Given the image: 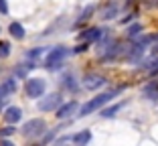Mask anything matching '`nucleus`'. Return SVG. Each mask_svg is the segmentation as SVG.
<instances>
[{"label": "nucleus", "mask_w": 158, "mask_h": 146, "mask_svg": "<svg viewBox=\"0 0 158 146\" xmlns=\"http://www.w3.org/2000/svg\"><path fill=\"white\" fill-rule=\"evenodd\" d=\"M124 87H126V85H120V87H116V90H110V91H103V94H98L95 98H91L89 102H85V104L81 106L79 116L83 118V116H89V114H93V112H102V110L106 108V106L110 104V102H112L118 94H122V91H124Z\"/></svg>", "instance_id": "1"}, {"label": "nucleus", "mask_w": 158, "mask_h": 146, "mask_svg": "<svg viewBox=\"0 0 158 146\" xmlns=\"http://www.w3.org/2000/svg\"><path fill=\"white\" fill-rule=\"evenodd\" d=\"M69 53H71V51H69L67 47H63V45H59V47L51 49V51L47 53V57H45V63H43V67H45V69H49V71L61 69Z\"/></svg>", "instance_id": "2"}, {"label": "nucleus", "mask_w": 158, "mask_h": 146, "mask_svg": "<svg viewBox=\"0 0 158 146\" xmlns=\"http://www.w3.org/2000/svg\"><path fill=\"white\" fill-rule=\"evenodd\" d=\"M47 91V81L41 79V77H28L24 81V95L31 99H41L45 98Z\"/></svg>", "instance_id": "3"}, {"label": "nucleus", "mask_w": 158, "mask_h": 146, "mask_svg": "<svg viewBox=\"0 0 158 146\" xmlns=\"http://www.w3.org/2000/svg\"><path fill=\"white\" fill-rule=\"evenodd\" d=\"M63 106V98L59 94H47L45 98H41L37 102V108L41 112H57Z\"/></svg>", "instance_id": "4"}, {"label": "nucleus", "mask_w": 158, "mask_h": 146, "mask_svg": "<svg viewBox=\"0 0 158 146\" xmlns=\"http://www.w3.org/2000/svg\"><path fill=\"white\" fill-rule=\"evenodd\" d=\"M23 134L24 136H43V134H47L45 120L43 118H33V120H28V122H24Z\"/></svg>", "instance_id": "5"}, {"label": "nucleus", "mask_w": 158, "mask_h": 146, "mask_svg": "<svg viewBox=\"0 0 158 146\" xmlns=\"http://www.w3.org/2000/svg\"><path fill=\"white\" fill-rule=\"evenodd\" d=\"M106 83H107V79L102 73H85V77H83V87L85 90H91V91L103 87Z\"/></svg>", "instance_id": "6"}, {"label": "nucleus", "mask_w": 158, "mask_h": 146, "mask_svg": "<svg viewBox=\"0 0 158 146\" xmlns=\"http://www.w3.org/2000/svg\"><path fill=\"white\" fill-rule=\"evenodd\" d=\"M106 33L107 31H103V28H99V27H91V28H85L83 33H79V41H85V43H98V41H102L103 37H106Z\"/></svg>", "instance_id": "7"}, {"label": "nucleus", "mask_w": 158, "mask_h": 146, "mask_svg": "<svg viewBox=\"0 0 158 146\" xmlns=\"http://www.w3.org/2000/svg\"><path fill=\"white\" fill-rule=\"evenodd\" d=\"M79 110H81V108H79V102H77V99H71V102H65V104L57 110L55 116H57L59 120H69L73 114L79 112Z\"/></svg>", "instance_id": "8"}, {"label": "nucleus", "mask_w": 158, "mask_h": 146, "mask_svg": "<svg viewBox=\"0 0 158 146\" xmlns=\"http://www.w3.org/2000/svg\"><path fill=\"white\" fill-rule=\"evenodd\" d=\"M2 118H4V122L8 124V126H14V124H19L20 120H23V110H20L19 106H8V108L4 110V114H2Z\"/></svg>", "instance_id": "9"}, {"label": "nucleus", "mask_w": 158, "mask_h": 146, "mask_svg": "<svg viewBox=\"0 0 158 146\" xmlns=\"http://www.w3.org/2000/svg\"><path fill=\"white\" fill-rule=\"evenodd\" d=\"M144 51H146V47H144V45H140L138 41H134V45H132L130 49H126L124 59H126V61H130V63H136V61H140V59H142Z\"/></svg>", "instance_id": "10"}, {"label": "nucleus", "mask_w": 158, "mask_h": 146, "mask_svg": "<svg viewBox=\"0 0 158 146\" xmlns=\"http://www.w3.org/2000/svg\"><path fill=\"white\" fill-rule=\"evenodd\" d=\"M16 91V79L14 77H10V79H6L4 83L0 85V110H2V99H8V95L10 94H14Z\"/></svg>", "instance_id": "11"}, {"label": "nucleus", "mask_w": 158, "mask_h": 146, "mask_svg": "<svg viewBox=\"0 0 158 146\" xmlns=\"http://www.w3.org/2000/svg\"><path fill=\"white\" fill-rule=\"evenodd\" d=\"M71 142H73L75 146H87L89 142H91V130H81V132L73 134V136H71Z\"/></svg>", "instance_id": "12"}, {"label": "nucleus", "mask_w": 158, "mask_h": 146, "mask_svg": "<svg viewBox=\"0 0 158 146\" xmlns=\"http://www.w3.org/2000/svg\"><path fill=\"white\" fill-rule=\"evenodd\" d=\"M142 91H144V95L148 99L158 102V81H150V83H146L144 87H142Z\"/></svg>", "instance_id": "13"}, {"label": "nucleus", "mask_w": 158, "mask_h": 146, "mask_svg": "<svg viewBox=\"0 0 158 146\" xmlns=\"http://www.w3.org/2000/svg\"><path fill=\"white\" fill-rule=\"evenodd\" d=\"M118 10H120V4H118L116 0H112L110 4H106V8L102 10V19L103 20H110V19H114L118 14Z\"/></svg>", "instance_id": "14"}, {"label": "nucleus", "mask_w": 158, "mask_h": 146, "mask_svg": "<svg viewBox=\"0 0 158 146\" xmlns=\"http://www.w3.org/2000/svg\"><path fill=\"white\" fill-rule=\"evenodd\" d=\"M124 106H126V102H120V104H112L110 108H103L102 112H99V116H102V118H114V116H116V114L120 112Z\"/></svg>", "instance_id": "15"}, {"label": "nucleus", "mask_w": 158, "mask_h": 146, "mask_svg": "<svg viewBox=\"0 0 158 146\" xmlns=\"http://www.w3.org/2000/svg\"><path fill=\"white\" fill-rule=\"evenodd\" d=\"M8 33L12 35L14 39H19V41H20V39H24V27L19 23V20H12V23L8 24Z\"/></svg>", "instance_id": "16"}, {"label": "nucleus", "mask_w": 158, "mask_h": 146, "mask_svg": "<svg viewBox=\"0 0 158 146\" xmlns=\"http://www.w3.org/2000/svg\"><path fill=\"white\" fill-rule=\"evenodd\" d=\"M142 71H146L150 77H156L158 75V57H154L152 61H148V63H144V65L140 67Z\"/></svg>", "instance_id": "17"}, {"label": "nucleus", "mask_w": 158, "mask_h": 146, "mask_svg": "<svg viewBox=\"0 0 158 146\" xmlns=\"http://www.w3.org/2000/svg\"><path fill=\"white\" fill-rule=\"evenodd\" d=\"M33 67H35V63H31V61H28V63H19L16 69H14V75H16V77H24Z\"/></svg>", "instance_id": "18"}, {"label": "nucleus", "mask_w": 158, "mask_h": 146, "mask_svg": "<svg viewBox=\"0 0 158 146\" xmlns=\"http://www.w3.org/2000/svg\"><path fill=\"white\" fill-rule=\"evenodd\" d=\"M93 12H95V6H93V4L85 6V8H83V12H81V16H79V19H77V23H75V24H77V27H79V24H81V23H85V20H89V19H91V16H93Z\"/></svg>", "instance_id": "19"}, {"label": "nucleus", "mask_w": 158, "mask_h": 146, "mask_svg": "<svg viewBox=\"0 0 158 146\" xmlns=\"http://www.w3.org/2000/svg\"><path fill=\"white\" fill-rule=\"evenodd\" d=\"M63 85H65V87L71 91V94H75V91L79 90V85L75 83V77L71 75V73H69V75H65V77H63Z\"/></svg>", "instance_id": "20"}, {"label": "nucleus", "mask_w": 158, "mask_h": 146, "mask_svg": "<svg viewBox=\"0 0 158 146\" xmlns=\"http://www.w3.org/2000/svg\"><path fill=\"white\" fill-rule=\"evenodd\" d=\"M140 33H142V24H140V23H134L130 28H128V39H130V41H134Z\"/></svg>", "instance_id": "21"}, {"label": "nucleus", "mask_w": 158, "mask_h": 146, "mask_svg": "<svg viewBox=\"0 0 158 146\" xmlns=\"http://www.w3.org/2000/svg\"><path fill=\"white\" fill-rule=\"evenodd\" d=\"M43 53H45V49H43V47H35V49H31V51L27 53V57L31 59V63H33L35 59H41Z\"/></svg>", "instance_id": "22"}, {"label": "nucleus", "mask_w": 158, "mask_h": 146, "mask_svg": "<svg viewBox=\"0 0 158 146\" xmlns=\"http://www.w3.org/2000/svg\"><path fill=\"white\" fill-rule=\"evenodd\" d=\"M14 132H16V128H14V126H8V124H6V126H2V128H0V140H2V138L12 136Z\"/></svg>", "instance_id": "23"}, {"label": "nucleus", "mask_w": 158, "mask_h": 146, "mask_svg": "<svg viewBox=\"0 0 158 146\" xmlns=\"http://www.w3.org/2000/svg\"><path fill=\"white\" fill-rule=\"evenodd\" d=\"M8 55H10V43L0 41V59H2V57H8Z\"/></svg>", "instance_id": "24"}, {"label": "nucleus", "mask_w": 158, "mask_h": 146, "mask_svg": "<svg viewBox=\"0 0 158 146\" xmlns=\"http://www.w3.org/2000/svg\"><path fill=\"white\" fill-rule=\"evenodd\" d=\"M57 130H59V128H53L51 132H47V134H45V138H43V142H41V146H47L49 142H53V138L57 136Z\"/></svg>", "instance_id": "25"}, {"label": "nucleus", "mask_w": 158, "mask_h": 146, "mask_svg": "<svg viewBox=\"0 0 158 146\" xmlns=\"http://www.w3.org/2000/svg\"><path fill=\"white\" fill-rule=\"evenodd\" d=\"M8 0H0V14H4V16H6V14H8Z\"/></svg>", "instance_id": "26"}, {"label": "nucleus", "mask_w": 158, "mask_h": 146, "mask_svg": "<svg viewBox=\"0 0 158 146\" xmlns=\"http://www.w3.org/2000/svg\"><path fill=\"white\" fill-rule=\"evenodd\" d=\"M89 49V43H81V45H77V47L73 49V53H85Z\"/></svg>", "instance_id": "27"}, {"label": "nucleus", "mask_w": 158, "mask_h": 146, "mask_svg": "<svg viewBox=\"0 0 158 146\" xmlns=\"http://www.w3.org/2000/svg\"><path fill=\"white\" fill-rule=\"evenodd\" d=\"M134 19H136V12H132V14H128L126 19H122V23H124V24H128V23H132Z\"/></svg>", "instance_id": "28"}, {"label": "nucleus", "mask_w": 158, "mask_h": 146, "mask_svg": "<svg viewBox=\"0 0 158 146\" xmlns=\"http://www.w3.org/2000/svg\"><path fill=\"white\" fill-rule=\"evenodd\" d=\"M142 2H144L146 8H154V4H156V0H142Z\"/></svg>", "instance_id": "29"}, {"label": "nucleus", "mask_w": 158, "mask_h": 146, "mask_svg": "<svg viewBox=\"0 0 158 146\" xmlns=\"http://www.w3.org/2000/svg\"><path fill=\"white\" fill-rule=\"evenodd\" d=\"M0 146H14V144L10 140H6V138H2V140H0Z\"/></svg>", "instance_id": "30"}, {"label": "nucleus", "mask_w": 158, "mask_h": 146, "mask_svg": "<svg viewBox=\"0 0 158 146\" xmlns=\"http://www.w3.org/2000/svg\"><path fill=\"white\" fill-rule=\"evenodd\" d=\"M152 57H158V45H154V49H152Z\"/></svg>", "instance_id": "31"}, {"label": "nucleus", "mask_w": 158, "mask_h": 146, "mask_svg": "<svg viewBox=\"0 0 158 146\" xmlns=\"http://www.w3.org/2000/svg\"><path fill=\"white\" fill-rule=\"evenodd\" d=\"M53 146H69V144H65V142H57V144H53Z\"/></svg>", "instance_id": "32"}, {"label": "nucleus", "mask_w": 158, "mask_h": 146, "mask_svg": "<svg viewBox=\"0 0 158 146\" xmlns=\"http://www.w3.org/2000/svg\"><path fill=\"white\" fill-rule=\"evenodd\" d=\"M154 8H158V0H156V4H154Z\"/></svg>", "instance_id": "33"}]
</instances>
